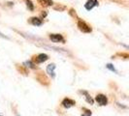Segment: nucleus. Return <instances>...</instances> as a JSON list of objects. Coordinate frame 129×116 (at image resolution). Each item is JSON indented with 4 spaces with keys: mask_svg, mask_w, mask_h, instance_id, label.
<instances>
[{
    "mask_svg": "<svg viewBox=\"0 0 129 116\" xmlns=\"http://www.w3.org/2000/svg\"><path fill=\"white\" fill-rule=\"evenodd\" d=\"M95 102L98 103V105L100 106H105L108 104V98L104 94H98L95 97Z\"/></svg>",
    "mask_w": 129,
    "mask_h": 116,
    "instance_id": "f257e3e1",
    "label": "nucleus"
},
{
    "mask_svg": "<svg viewBox=\"0 0 129 116\" xmlns=\"http://www.w3.org/2000/svg\"><path fill=\"white\" fill-rule=\"evenodd\" d=\"M75 104H76V102L74 100L70 99V98H64L62 100V102H61V106L66 108V109L71 108L72 106H74Z\"/></svg>",
    "mask_w": 129,
    "mask_h": 116,
    "instance_id": "f03ea898",
    "label": "nucleus"
},
{
    "mask_svg": "<svg viewBox=\"0 0 129 116\" xmlns=\"http://www.w3.org/2000/svg\"><path fill=\"white\" fill-rule=\"evenodd\" d=\"M50 39L52 40L53 43H61L64 42V38L61 34H51L50 35Z\"/></svg>",
    "mask_w": 129,
    "mask_h": 116,
    "instance_id": "7ed1b4c3",
    "label": "nucleus"
},
{
    "mask_svg": "<svg viewBox=\"0 0 129 116\" xmlns=\"http://www.w3.org/2000/svg\"><path fill=\"white\" fill-rule=\"evenodd\" d=\"M98 6V1L97 0H87L86 3L84 4V8L88 11L92 10L94 7Z\"/></svg>",
    "mask_w": 129,
    "mask_h": 116,
    "instance_id": "20e7f679",
    "label": "nucleus"
},
{
    "mask_svg": "<svg viewBox=\"0 0 129 116\" xmlns=\"http://www.w3.org/2000/svg\"><path fill=\"white\" fill-rule=\"evenodd\" d=\"M78 26H79V28H80L83 32H85V33L91 32V28L87 25L84 21H81V20H80V21L78 22Z\"/></svg>",
    "mask_w": 129,
    "mask_h": 116,
    "instance_id": "39448f33",
    "label": "nucleus"
},
{
    "mask_svg": "<svg viewBox=\"0 0 129 116\" xmlns=\"http://www.w3.org/2000/svg\"><path fill=\"white\" fill-rule=\"evenodd\" d=\"M54 70H55V64H50L47 66V73L50 77H52V78L55 77V73H54Z\"/></svg>",
    "mask_w": 129,
    "mask_h": 116,
    "instance_id": "423d86ee",
    "label": "nucleus"
},
{
    "mask_svg": "<svg viewBox=\"0 0 129 116\" xmlns=\"http://www.w3.org/2000/svg\"><path fill=\"white\" fill-rule=\"evenodd\" d=\"M80 93H82L83 95H84V99H85V101H86V103H88L89 104H93L94 103V101H93V99L91 98V96L86 92V91H80Z\"/></svg>",
    "mask_w": 129,
    "mask_h": 116,
    "instance_id": "0eeeda50",
    "label": "nucleus"
},
{
    "mask_svg": "<svg viewBox=\"0 0 129 116\" xmlns=\"http://www.w3.org/2000/svg\"><path fill=\"white\" fill-rule=\"evenodd\" d=\"M49 59V56L45 54V53H41V54H39L38 56L36 57V61H37V63H43V62H45Z\"/></svg>",
    "mask_w": 129,
    "mask_h": 116,
    "instance_id": "6e6552de",
    "label": "nucleus"
},
{
    "mask_svg": "<svg viewBox=\"0 0 129 116\" xmlns=\"http://www.w3.org/2000/svg\"><path fill=\"white\" fill-rule=\"evenodd\" d=\"M30 22L32 23L33 25H36V26H40L42 25V19H40L39 18H32L30 19Z\"/></svg>",
    "mask_w": 129,
    "mask_h": 116,
    "instance_id": "1a4fd4ad",
    "label": "nucleus"
},
{
    "mask_svg": "<svg viewBox=\"0 0 129 116\" xmlns=\"http://www.w3.org/2000/svg\"><path fill=\"white\" fill-rule=\"evenodd\" d=\"M23 65L25 66L26 68H29V69H34V68H35V64L33 63L32 61H30V60H29V61H25V62L23 63Z\"/></svg>",
    "mask_w": 129,
    "mask_h": 116,
    "instance_id": "9d476101",
    "label": "nucleus"
},
{
    "mask_svg": "<svg viewBox=\"0 0 129 116\" xmlns=\"http://www.w3.org/2000/svg\"><path fill=\"white\" fill-rule=\"evenodd\" d=\"M106 68H107L108 70H110L111 72H114V73H116V74H117V71L116 70L115 66H114L113 64H107V65H106Z\"/></svg>",
    "mask_w": 129,
    "mask_h": 116,
    "instance_id": "9b49d317",
    "label": "nucleus"
},
{
    "mask_svg": "<svg viewBox=\"0 0 129 116\" xmlns=\"http://www.w3.org/2000/svg\"><path fill=\"white\" fill-rule=\"evenodd\" d=\"M26 2V5H27V8L30 10V11H33L34 10V5H33V3L30 1V0H25Z\"/></svg>",
    "mask_w": 129,
    "mask_h": 116,
    "instance_id": "f8f14e48",
    "label": "nucleus"
},
{
    "mask_svg": "<svg viewBox=\"0 0 129 116\" xmlns=\"http://www.w3.org/2000/svg\"><path fill=\"white\" fill-rule=\"evenodd\" d=\"M83 110L84 111H85V112H84L83 114L81 116H91V111L89 109H86V108H83Z\"/></svg>",
    "mask_w": 129,
    "mask_h": 116,
    "instance_id": "ddd939ff",
    "label": "nucleus"
},
{
    "mask_svg": "<svg viewBox=\"0 0 129 116\" xmlns=\"http://www.w3.org/2000/svg\"><path fill=\"white\" fill-rule=\"evenodd\" d=\"M0 116H3V115H2V114H0Z\"/></svg>",
    "mask_w": 129,
    "mask_h": 116,
    "instance_id": "4468645a",
    "label": "nucleus"
},
{
    "mask_svg": "<svg viewBox=\"0 0 129 116\" xmlns=\"http://www.w3.org/2000/svg\"><path fill=\"white\" fill-rule=\"evenodd\" d=\"M17 116H19V115H17Z\"/></svg>",
    "mask_w": 129,
    "mask_h": 116,
    "instance_id": "2eb2a0df",
    "label": "nucleus"
}]
</instances>
